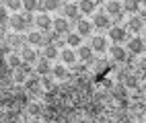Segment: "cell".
<instances>
[{"label":"cell","mask_w":146,"mask_h":123,"mask_svg":"<svg viewBox=\"0 0 146 123\" xmlns=\"http://www.w3.org/2000/svg\"><path fill=\"white\" fill-rule=\"evenodd\" d=\"M142 41H144V43H146V33H144V37H142Z\"/></svg>","instance_id":"38"},{"label":"cell","mask_w":146,"mask_h":123,"mask_svg":"<svg viewBox=\"0 0 146 123\" xmlns=\"http://www.w3.org/2000/svg\"><path fill=\"white\" fill-rule=\"evenodd\" d=\"M111 97L115 101H125L128 99V88H125L123 84H115V86L111 88Z\"/></svg>","instance_id":"18"},{"label":"cell","mask_w":146,"mask_h":123,"mask_svg":"<svg viewBox=\"0 0 146 123\" xmlns=\"http://www.w3.org/2000/svg\"><path fill=\"white\" fill-rule=\"evenodd\" d=\"M121 6H123V11H128V12H136L142 4L136 2V0H125V2H121Z\"/></svg>","instance_id":"28"},{"label":"cell","mask_w":146,"mask_h":123,"mask_svg":"<svg viewBox=\"0 0 146 123\" xmlns=\"http://www.w3.org/2000/svg\"><path fill=\"white\" fill-rule=\"evenodd\" d=\"M91 49H93L95 53H105L107 49H109V43H107L105 37L95 35V37H91Z\"/></svg>","instance_id":"7"},{"label":"cell","mask_w":146,"mask_h":123,"mask_svg":"<svg viewBox=\"0 0 146 123\" xmlns=\"http://www.w3.org/2000/svg\"><path fill=\"white\" fill-rule=\"evenodd\" d=\"M76 55H78V60H80L84 66L95 64V51L91 49V45H80L78 49H76Z\"/></svg>","instance_id":"5"},{"label":"cell","mask_w":146,"mask_h":123,"mask_svg":"<svg viewBox=\"0 0 146 123\" xmlns=\"http://www.w3.org/2000/svg\"><path fill=\"white\" fill-rule=\"evenodd\" d=\"M27 41H29V45L39 47V45H43V33H39V31H29L27 33Z\"/></svg>","instance_id":"20"},{"label":"cell","mask_w":146,"mask_h":123,"mask_svg":"<svg viewBox=\"0 0 146 123\" xmlns=\"http://www.w3.org/2000/svg\"><path fill=\"white\" fill-rule=\"evenodd\" d=\"M76 4H78V11L84 12V14H91L95 11V6H97L95 0H80V2H76Z\"/></svg>","instance_id":"22"},{"label":"cell","mask_w":146,"mask_h":123,"mask_svg":"<svg viewBox=\"0 0 146 123\" xmlns=\"http://www.w3.org/2000/svg\"><path fill=\"white\" fill-rule=\"evenodd\" d=\"M8 27L15 31V33H25V29H27V18H25V14H13L11 18H8Z\"/></svg>","instance_id":"4"},{"label":"cell","mask_w":146,"mask_h":123,"mask_svg":"<svg viewBox=\"0 0 146 123\" xmlns=\"http://www.w3.org/2000/svg\"><path fill=\"white\" fill-rule=\"evenodd\" d=\"M58 55H60V51H58V47L56 45H47V47H43V55L41 58H45V60H58Z\"/></svg>","instance_id":"24"},{"label":"cell","mask_w":146,"mask_h":123,"mask_svg":"<svg viewBox=\"0 0 146 123\" xmlns=\"http://www.w3.org/2000/svg\"><path fill=\"white\" fill-rule=\"evenodd\" d=\"M142 92H146V80H144V84H142Z\"/></svg>","instance_id":"37"},{"label":"cell","mask_w":146,"mask_h":123,"mask_svg":"<svg viewBox=\"0 0 146 123\" xmlns=\"http://www.w3.org/2000/svg\"><path fill=\"white\" fill-rule=\"evenodd\" d=\"M52 76L56 80H66L68 76H70V72L66 70L64 64H56V66H52Z\"/></svg>","instance_id":"15"},{"label":"cell","mask_w":146,"mask_h":123,"mask_svg":"<svg viewBox=\"0 0 146 123\" xmlns=\"http://www.w3.org/2000/svg\"><path fill=\"white\" fill-rule=\"evenodd\" d=\"M107 35H109V41H113V45H121L123 41H128V29L123 25H111Z\"/></svg>","instance_id":"1"},{"label":"cell","mask_w":146,"mask_h":123,"mask_svg":"<svg viewBox=\"0 0 146 123\" xmlns=\"http://www.w3.org/2000/svg\"><path fill=\"white\" fill-rule=\"evenodd\" d=\"M125 49H128V53H132V55H142L146 51V43L142 41V37L136 35V37L125 41Z\"/></svg>","instance_id":"2"},{"label":"cell","mask_w":146,"mask_h":123,"mask_svg":"<svg viewBox=\"0 0 146 123\" xmlns=\"http://www.w3.org/2000/svg\"><path fill=\"white\" fill-rule=\"evenodd\" d=\"M93 29H95V27H93L91 21H84V18H82V21L76 23V33H78L80 37H91Z\"/></svg>","instance_id":"13"},{"label":"cell","mask_w":146,"mask_h":123,"mask_svg":"<svg viewBox=\"0 0 146 123\" xmlns=\"http://www.w3.org/2000/svg\"><path fill=\"white\" fill-rule=\"evenodd\" d=\"M25 80H27V74H23L21 70H15V74H13V82H15V84H21V86H25Z\"/></svg>","instance_id":"32"},{"label":"cell","mask_w":146,"mask_h":123,"mask_svg":"<svg viewBox=\"0 0 146 123\" xmlns=\"http://www.w3.org/2000/svg\"><path fill=\"white\" fill-rule=\"evenodd\" d=\"M8 21V11H6V6H4V2L0 4V25H4Z\"/></svg>","instance_id":"33"},{"label":"cell","mask_w":146,"mask_h":123,"mask_svg":"<svg viewBox=\"0 0 146 123\" xmlns=\"http://www.w3.org/2000/svg\"><path fill=\"white\" fill-rule=\"evenodd\" d=\"M39 84H41L45 90H54V88H56V86H54V76H52V74H50V76H41Z\"/></svg>","instance_id":"29"},{"label":"cell","mask_w":146,"mask_h":123,"mask_svg":"<svg viewBox=\"0 0 146 123\" xmlns=\"http://www.w3.org/2000/svg\"><path fill=\"white\" fill-rule=\"evenodd\" d=\"M138 72H146V55L138 60Z\"/></svg>","instance_id":"35"},{"label":"cell","mask_w":146,"mask_h":123,"mask_svg":"<svg viewBox=\"0 0 146 123\" xmlns=\"http://www.w3.org/2000/svg\"><path fill=\"white\" fill-rule=\"evenodd\" d=\"M21 64H23L21 53H8V58H6V66H8L11 70H19V68H21Z\"/></svg>","instance_id":"19"},{"label":"cell","mask_w":146,"mask_h":123,"mask_svg":"<svg viewBox=\"0 0 146 123\" xmlns=\"http://www.w3.org/2000/svg\"><path fill=\"white\" fill-rule=\"evenodd\" d=\"M93 99H95L97 103H99V101H105V99H107V92H95Z\"/></svg>","instance_id":"36"},{"label":"cell","mask_w":146,"mask_h":123,"mask_svg":"<svg viewBox=\"0 0 146 123\" xmlns=\"http://www.w3.org/2000/svg\"><path fill=\"white\" fill-rule=\"evenodd\" d=\"M37 29H39V33H47L50 29H54V18L47 14V12H39L35 16V23H33Z\"/></svg>","instance_id":"3"},{"label":"cell","mask_w":146,"mask_h":123,"mask_svg":"<svg viewBox=\"0 0 146 123\" xmlns=\"http://www.w3.org/2000/svg\"><path fill=\"white\" fill-rule=\"evenodd\" d=\"M60 60H62L64 66H76L78 55H76V51L70 49V47H64V49H60Z\"/></svg>","instance_id":"8"},{"label":"cell","mask_w":146,"mask_h":123,"mask_svg":"<svg viewBox=\"0 0 146 123\" xmlns=\"http://www.w3.org/2000/svg\"><path fill=\"white\" fill-rule=\"evenodd\" d=\"M121 11H123V6H121V2H117V0H107L105 2V14L109 18L111 16H119Z\"/></svg>","instance_id":"11"},{"label":"cell","mask_w":146,"mask_h":123,"mask_svg":"<svg viewBox=\"0 0 146 123\" xmlns=\"http://www.w3.org/2000/svg\"><path fill=\"white\" fill-rule=\"evenodd\" d=\"M23 8H25V12L31 14L33 11H43V2H35V0H25V2H23Z\"/></svg>","instance_id":"23"},{"label":"cell","mask_w":146,"mask_h":123,"mask_svg":"<svg viewBox=\"0 0 146 123\" xmlns=\"http://www.w3.org/2000/svg\"><path fill=\"white\" fill-rule=\"evenodd\" d=\"M35 70H37V74H39V76H50V74H52V64H50V60L41 58L39 62H37Z\"/></svg>","instance_id":"16"},{"label":"cell","mask_w":146,"mask_h":123,"mask_svg":"<svg viewBox=\"0 0 146 123\" xmlns=\"http://www.w3.org/2000/svg\"><path fill=\"white\" fill-rule=\"evenodd\" d=\"M140 4H142V6H144V8H146V0H144V2H140Z\"/></svg>","instance_id":"39"},{"label":"cell","mask_w":146,"mask_h":123,"mask_svg":"<svg viewBox=\"0 0 146 123\" xmlns=\"http://www.w3.org/2000/svg\"><path fill=\"white\" fill-rule=\"evenodd\" d=\"M54 33L56 35H68L70 33V23H68V18H64V16L54 18Z\"/></svg>","instance_id":"10"},{"label":"cell","mask_w":146,"mask_h":123,"mask_svg":"<svg viewBox=\"0 0 146 123\" xmlns=\"http://www.w3.org/2000/svg\"><path fill=\"white\" fill-rule=\"evenodd\" d=\"M19 70H21L23 74H27V76H29V74H33V72H31V64H25V62L21 64V68H19Z\"/></svg>","instance_id":"34"},{"label":"cell","mask_w":146,"mask_h":123,"mask_svg":"<svg viewBox=\"0 0 146 123\" xmlns=\"http://www.w3.org/2000/svg\"><path fill=\"white\" fill-rule=\"evenodd\" d=\"M109 55H111L113 62H121V64L128 62V49H125L123 45H111L109 47Z\"/></svg>","instance_id":"6"},{"label":"cell","mask_w":146,"mask_h":123,"mask_svg":"<svg viewBox=\"0 0 146 123\" xmlns=\"http://www.w3.org/2000/svg\"><path fill=\"white\" fill-rule=\"evenodd\" d=\"M21 58L25 64H35L37 62V51L33 49L31 45H23L21 47Z\"/></svg>","instance_id":"12"},{"label":"cell","mask_w":146,"mask_h":123,"mask_svg":"<svg viewBox=\"0 0 146 123\" xmlns=\"http://www.w3.org/2000/svg\"><path fill=\"white\" fill-rule=\"evenodd\" d=\"M58 8H62V2H60V0H43V11H45V12L58 11Z\"/></svg>","instance_id":"26"},{"label":"cell","mask_w":146,"mask_h":123,"mask_svg":"<svg viewBox=\"0 0 146 123\" xmlns=\"http://www.w3.org/2000/svg\"><path fill=\"white\" fill-rule=\"evenodd\" d=\"M4 6H6V11H15V14H17L19 8H23V2L21 0H6Z\"/></svg>","instance_id":"30"},{"label":"cell","mask_w":146,"mask_h":123,"mask_svg":"<svg viewBox=\"0 0 146 123\" xmlns=\"http://www.w3.org/2000/svg\"><path fill=\"white\" fill-rule=\"evenodd\" d=\"M62 12H64L66 18H76L80 11H78V4L76 2H66V4H62Z\"/></svg>","instance_id":"14"},{"label":"cell","mask_w":146,"mask_h":123,"mask_svg":"<svg viewBox=\"0 0 146 123\" xmlns=\"http://www.w3.org/2000/svg\"><path fill=\"white\" fill-rule=\"evenodd\" d=\"M21 41H23V39H21L19 35H8V37H6V43L11 45V47H23L25 43H21Z\"/></svg>","instance_id":"31"},{"label":"cell","mask_w":146,"mask_h":123,"mask_svg":"<svg viewBox=\"0 0 146 123\" xmlns=\"http://www.w3.org/2000/svg\"><path fill=\"white\" fill-rule=\"evenodd\" d=\"M93 27L95 29H107V27H109L111 29V18L107 16L105 12H97V14H93Z\"/></svg>","instance_id":"9"},{"label":"cell","mask_w":146,"mask_h":123,"mask_svg":"<svg viewBox=\"0 0 146 123\" xmlns=\"http://www.w3.org/2000/svg\"><path fill=\"white\" fill-rule=\"evenodd\" d=\"M142 27H144L142 18H140V16H132L125 29H128V31H132V33H140V31H142Z\"/></svg>","instance_id":"21"},{"label":"cell","mask_w":146,"mask_h":123,"mask_svg":"<svg viewBox=\"0 0 146 123\" xmlns=\"http://www.w3.org/2000/svg\"><path fill=\"white\" fill-rule=\"evenodd\" d=\"M31 123H39V121H37V119H35V121H31Z\"/></svg>","instance_id":"40"},{"label":"cell","mask_w":146,"mask_h":123,"mask_svg":"<svg viewBox=\"0 0 146 123\" xmlns=\"http://www.w3.org/2000/svg\"><path fill=\"white\" fill-rule=\"evenodd\" d=\"M27 113L31 117H39V115H43V107L39 105V103H29V105H27Z\"/></svg>","instance_id":"25"},{"label":"cell","mask_w":146,"mask_h":123,"mask_svg":"<svg viewBox=\"0 0 146 123\" xmlns=\"http://www.w3.org/2000/svg\"><path fill=\"white\" fill-rule=\"evenodd\" d=\"M66 45L70 47V49H78V47L82 45V37L78 33H68L66 35Z\"/></svg>","instance_id":"17"},{"label":"cell","mask_w":146,"mask_h":123,"mask_svg":"<svg viewBox=\"0 0 146 123\" xmlns=\"http://www.w3.org/2000/svg\"><path fill=\"white\" fill-rule=\"evenodd\" d=\"M123 86L125 88H138V76L136 74H128L123 80Z\"/></svg>","instance_id":"27"}]
</instances>
